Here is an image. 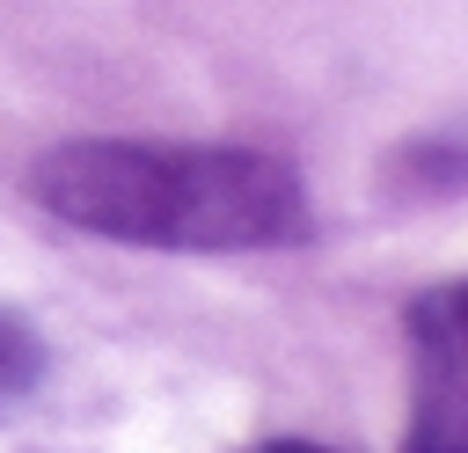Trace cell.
Returning a JSON list of instances; mask_svg holds the SVG:
<instances>
[{
  "label": "cell",
  "instance_id": "6da1fadb",
  "mask_svg": "<svg viewBox=\"0 0 468 453\" xmlns=\"http://www.w3.org/2000/svg\"><path fill=\"white\" fill-rule=\"evenodd\" d=\"M29 190L66 226L146 248H271L307 226L300 175L249 146L73 139L29 168Z\"/></svg>",
  "mask_w": 468,
  "mask_h": 453
},
{
  "label": "cell",
  "instance_id": "277c9868",
  "mask_svg": "<svg viewBox=\"0 0 468 453\" xmlns=\"http://www.w3.org/2000/svg\"><path fill=\"white\" fill-rule=\"evenodd\" d=\"M263 453H329V446H314V438H271Z\"/></svg>",
  "mask_w": 468,
  "mask_h": 453
},
{
  "label": "cell",
  "instance_id": "3957f363",
  "mask_svg": "<svg viewBox=\"0 0 468 453\" xmlns=\"http://www.w3.org/2000/svg\"><path fill=\"white\" fill-rule=\"evenodd\" d=\"M37 373H44V343H37V329L15 321V314H0V395L29 387Z\"/></svg>",
  "mask_w": 468,
  "mask_h": 453
},
{
  "label": "cell",
  "instance_id": "7a4b0ae2",
  "mask_svg": "<svg viewBox=\"0 0 468 453\" xmlns=\"http://www.w3.org/2000/svg\"><path fill=\"white\" fill-rule=\"evenodd\" d=\"M410 343H417L410 453H468V329H461L453 285H439L431 300L410 307Z\"/></svg>",
  "mask_w": 468,
  "mask_h": 453
}]
</instances>
